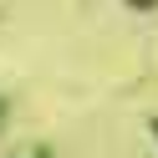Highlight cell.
<instances>
[{
    "mask_svg": "<svg viewBox=\"0 0 158 158\" xmlns=\"http://www.w3.org/2000/svg\"><path fill=\"white\" fill-rule=\"evenodd\" d=\"M127 5H138V10H148V5H158V0H127Z\"/></svg>",
    "mask_w": 158,
    "mask_h": 158,
    "instance_id": "obj_1",
    "label": "cell"
},
{
    "mask_svg": "<svg viewBox=\"0 0 158 158\" xmlns=\"http://www.w3.org/2000/svg\"><path fill=\"white\" fill-rule=\"evenodd\" d=\"M153 133H158V123H153Z\"/></svg>",
    "mask_w": 158,
    "mask_h": 158,
    "instance_id": "obj_2",
    "label": "cell"
}]
</instances>
